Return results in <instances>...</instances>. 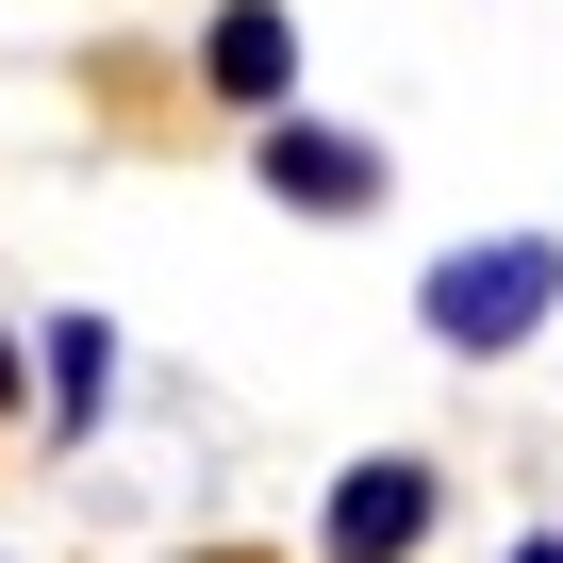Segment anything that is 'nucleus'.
<instances>
[{"instance_id":"f257e3e1","label":"nucleus","mask_w":563,"mask_h":563,"mask_svg":"<svg viewBox=\"0 0 563 563\" xmlns=\"http://www.w3.org/2000/svg\"><path fill=\"white\" fill-rule=\"evenodd\" d=\"M547 316H563V249H547V232H481V249H448V265L415 282V332H431V349H464V365L530 349Z\"/></svg>"},{"instance_id":"f03ea898","label":"nucleus","mask_w":563,"mask_h":563,"mask_svg":"<svg viewBox=\"0 0 563 563\" xmlns=\"http://www.w3.org/2000/svg\"><path fill=\"white\" fill-rule=\"evenodd\" d=\"M431 514H448V481H431L415 448H382V464H349V481H332V563H415V547H431Z\"/></svg>"},{"instance_id":"7ed1b4c3","label":"nucleus","mask_w":563,"mask_h":563,"mask_svg":"<svg viewBox=\"0 0 563 563\" xmlns=\"http://www.w3.org/2000/svg\"><path fill=\"white\" fill-rule=\"evenodd\" d=\"M199 84L232 117H282V100H299V18H282V0H232V18L199 34Z\"/></svg>"},{"instance_id":"20e7f679","label":"nucleus","mask_w":563,"mask_h":563,"mask_svg":"<svg viewBox=\"0 0 563 563\" xmlns=\"http://www.w3.org/2000/svg\"><path fill=\"white\" fill-rule=\"evenodd\" d=\"M265 199L365 216V199H382V150H365V133H316V117H265Z\"/></svg>"},{"instance_id":"39448f33","label":"nucleus","mask_w":563,"mask_h":563,"mask_svg":"<svg viewBox=\"0 0 563 563\" xmlns=\"http://www.w3.org/2000/svg\"><path fill=\"white\" fill-rule=\"evenodd\" d=\"M100 365H117V332H100V316H51V448L100 431Z\"/></svg>"},{"instance_id":"423d86ee","label":"nucleus","mask_w":563,"mask_h":563,"mask_svg":"<svg viewBox=\"0 0 563 563\" xmlns=\"http://www.w3.org/2000/svg\"><path fill=\"white\" fill-rule=\"evenodd\" d=\"M0 415H18V349H0Z\"/></svg>"},{"instance_id":"0eeeda50","label":"nucleus","mask_w":563,"mask_h":563,"mask_svg":"<svg viewBox=\"0 0 563 563\" xmlns=\"http://www.w3.org/2000/svg\"><path fill=\"white\" fill-rule=\"evenodd\" d=\"M514 563H563V530H547V547H514Z\"/></svg>"},{"instance_id":"6e6552de","label":"nucleus","mask_w":563,"mask_h":563,"mask_svg":"<svg viewBox=\"0 0 563 563\" xmlns=\"http://www.w3.org/2000/svg\"><path fill=\"white\" fill-rule=\"evenodd\" d=\"M216 563H232V547H216Z\"/></svg>"}]
</instances>
